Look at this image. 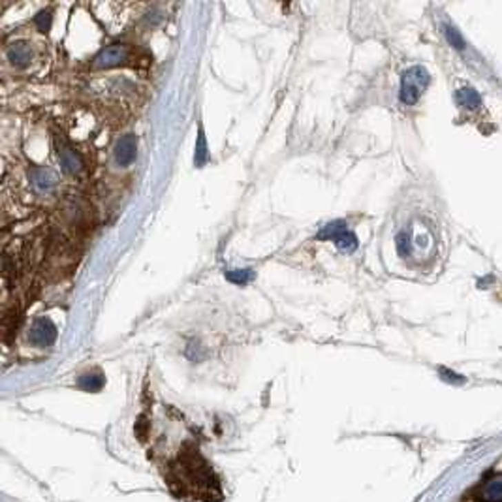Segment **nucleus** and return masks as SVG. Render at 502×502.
Returning <instances> with one entry per match:
<instances>
[{
	"label": "nucleus",
	"instance_id": "f257e3e1",
	"mask_svg": "<svg viewBox=\"0 0 502 502\" xmlns=\"http://www.w3.org/2000/svg\"><path fill=\"white\" fill-rule=\"evenodd\" d=\"M427 85H429V72L423 66H410L405 70L401 77V102L414 106L425 92Z\"/></svg>",
	"mask_w": 502,
	"mask_h": 502
},
{
	"label": "nucleus",
	"instance_id": "f03ea898",
	"mask_svg": "<svg viewBox=\"0 0 502 502\" xmlns=\"http://www.w3.org/2000/svg\"><path fill=\"white\" fill-rule=\"evenodd\" d=\"M320 241H333L344 252H354L358 248V237L352 234L348 224L343 221H335L325 224L317 235Z\"/></svg>",
	"mask_w": 502,
	"mask_h": 502
},
{
	"label": "nucleus",
	"instance_id": "7ed1b4c3",
	"mask_svg": "<svg viewBox=\"0 0 502 502\" xmlns=\"http://www.w3.org/2000/svg\"><path fill=\"white\" fill-rule=\"evenodd\" d=\"M57 339V325L49 318H38L30 333H28V341L36 346H49V344L55 343Z\"/></svg>",
	"mask_w": 502,
	"mask_h": 502
},
{
	"label": "nucleus",
	"instance_id": "20e7f679",
	"mask_svg": "<svg viewBox=\"0 0 502 502\" xmlns=\"http://www.w3.org/2000/svg\"><path fill=\"white\" fill-rule=\"evenodd\" d=\"M128 59V48L123 46V43H113L110 48L102 49L100 53L94 59V68H113V66H119L121 62H124Z\"/></svg>",
	"mask_w": 502,
	"mask_h": 502
},
{
	"label": "nucleus",
	"instance_id": "39448f33",
	"mask_svg": "<svg viewBox=\"0 0 502 502\" xmlns=\"http://www.w3.org/2000/svg\"><path fill=\"white\" fill-rule=\"evenodd\" d=\"M136 152H138V138L134 134H126L115 145V162L121 168H126L136 160Z\"/></svg>",
	"mask_w": 502,
	"mask_h": 502
},
{
	"label": "nucleus",
	"instance_id": "423d86ee",
	"mask_svg": "<svg viewBox=\"0 0 502 502\" xmlns=\"http://www.w3.org/2000/svg\"><path fill=\"white\" fill-rule=\"evenodd\" d=\"M30 181L36 192L40 194H49L57 186V175L49 168H32Z\"/></svg>",
	"mask_w": 502,
	"mask_h": 502
},
{
	"label": "nucleus",
	"instance_id": "0eeeda50",
	"mask_svg": "<svg viewBox=\"0 0 502 502\" xmlns=\"http://www.w3.org/2000/svg\"><path fill=\"white\" fill-rule=\"evenodd\" d=\"M59 160H61L62 170H64L66 173L81 172V168H83L81 157H79V154H77V152L74 151L68 143H64V141L59 145Z\"/></svg>",
	"mask_w": 502,
	"mask_h": 502
},
{
	"label": "nucleus",
	"instance_id": "6e6552de",
	"mask_svg": "<svg viewBox=\"0 0 502 502\" xmlns=\"http://www.w3.org/2000/svg\"><path fill=\"white\" fill-rule=\"evenodd\" d=\"M8 59L17 68H25L28 62H30V59H32V51L28 48V43L17 41V43L8 48Z\"/></svg>",
	"mask_w": 502,
	"mask_h": 502
},
{
	"label": "nucleus",
	"instance_id": "1a4fd4ad",
	"mask_svg": "<svg viewBox=\"0 0 502 502\" xmlns=\"http://www.w3.org/2000/svg\"><path fill=\"white\" fill-rule=\"evenodd\" d=\"M455 100H457V103H459L461 108H465V110H476V108L482 103L480 94H478L474 89H470V87H463V89L457 90V92H455Z\"/></svg>",
	"mask_w": 502,
	"mask_h": 502
},
{
	"label": "nucleus",
	"instance_id": "9d476101",
	"mask_svg": "<svg viewBox=\"0 0 502 502\" xmlns=\"http://www.w3.org/2000/svg\"><path fill=\"white\" fill-rule=\"evenodd\" d=\"M226 279L234 284L243 286L252 279V269H232V271H226Z\"/></svg>",
	"mask_w": 502,
	"mask_h": 502
},
{
	"label": "nucleus",
	"instance_id": "9b49d317",
	"mask_svg": "<svg viewBox=\"0 0 502 502\" xmlns=\"http://www.w3.org/2000/svg\"><path fill=\"white\" fill-rule=\"evenodd\" d=\"M485 496H488L491 502L502 501V476H499V478H495L493 482L488 483V488H485Z\"/></svg>",
	"mask_w": 502,
	"mask_h": 502
},
{
	"label": "nucleus",
	"instance_id": "f8f14e48",
	"mask_svg": "<svg viewBox=\"0 0 502 502\" xmlns=\"http://www.w3.org/2000/svg\"><path fill=\"white\" fill-rule=\"evenodd\" d=\"M397 250H399L401 256H408L410 250H412V243H410V235L406 232H401L397 235Z\"/></svg>",
	"mask_w": 502,
	"mask_h": 502
},
{
	"label": "nucleus",
	"instance_id": "ddd939ff",
	"mask_svg": "<svg viewBox=\"0 0 502 502\" xmlns=\"http://www.w3.org/2000/svg\"><path fill=\"white\" fill-rule=\"evenodd\" d=\"M444 34H446L448 41H450V43H452V46H454V48H457V49H465V40H463L461 34H459V32H457V30H455V28L446 27V30H444Z\"/></svg>",
	"mask_w": 502,
	"mask_h": 502
},
{
	"label": "nucleus",
	"instance_id": "4468645a",
	"mask_svg": "<svg viewBox=\"0 0 502 502\" xmlns=\"http://www.w3.org/2000/svg\"><path fill=\"white\" fill-rule=\"evenodd\" d=\"M34 23L41 32H48L49 27H51V14H49V12H40V14L34 17Z\"/></svg>",
	"mask_w": 502,
	"mask_h": 502
},
{
	"label": "nucleus",
	"instance_id": "2eb2a0df",
	"mask_svg": "<svg viewBox=\"0 0 502 502\" xmlns=\"http://www.w3.org/2000/svg\"><path fill=\"white\" fill-rule=\"evenodd\" d=\"M207 152H205V138L203 134H200V141H198V147H196V164L201 165L205 162Z\"/></svg>",
	"mask_w": 502,
	"mask_h": 502
}]
</instances>
